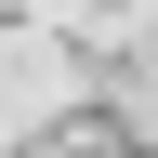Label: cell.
I'll list each match as a JSON object with an SVG mask.
<instances>
[{"label": "cell", "instance_id": "obj_1", "mask_svg": "<svg viewBox=\"0 0 158 158\" xmlns=\"http://www.w3.org/2000/svg\"><path fill=\"white\" fill-rule=\"evenodd\" d=\"M79 106V66L53 53V40H13V66H0V118H53Z\"/></svg>", "mask_w": 158, "mask_h": 158}]
</instances>
